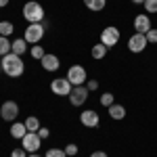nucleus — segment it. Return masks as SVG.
<instances>
[{"instance_id":"nucleus-1","label":"nucleus","mask_w":157,"mask_h":157,"mask_svg":"<svg viewBox=\"0 0 157 157\" xmlns=\"http://www.w3.org/2000/svg\"><path fill=\"white\" fill-rule=\"evenodd\" d=\"M0 63H2V71L6 73L9 78H19V75H23V71H25L23 59H21L19 55H15V52L4 55Z\"/></svg>"},{"instance_id":"nucleus-2","label":"nucleus","mask_w":157,"mask_h":157,"mask_svg":"<svg viewBox=\"0 0 157 157\" xmlns=\"http://www.w3.org/2000/svg\"><path fill=\"white\" fill-rule=\"evenodd\" d=\"M23 17H25V21H29V23H42V19H44V9H42V4L36 2V0L25 2L23 4Z\"/></svg>"},{"instance_id":"nucleus-3","label":"nucleus","mask_w":157,"mask_h":157,"mask_svg":"<svg viewBox=\"0 0 157 157\" xmlns=\"http://www.w3.org/2000/svg\"><path fill=\"white\" fill-rule=\"evenodd\" d=\"M23 38L27 44H40V40L44 38V23H29L25 27Z\"/></svg>"},{"instance_id":"nucleus-4","label":"nucleus","mask_w":157,"mask_h":157,"mask_svg":"<svg viewBox=\"0 0 157 157\" xmlns=\"http://www.w3.org/2000/svg\"><path fill=\"white\" fill-rule=\"evenodd\" d=\"M117 42H120V29H117V27L109 25V27H105V29L101 32V44H105L107 48H113Z\"/></svg>"},{"instance_id":"nucleus-5","label":"nucleus","mask_w":157,"mask_h":157,"mask_svg":"<svg viewBox=\"0 0 157 157\" xmlns=\"http://www.w3.org/2000/svg\"><path fill=\"white\" fill-rule=\"evenodd\" d=\"M88 94H90V90L86 86H73L71 92H69V103L73 107H82L86 103V98H88Z\"/></svg>"},{"instance_id":"nucleus-6","label":"nucleus","mask_w":157,"mask_h":157,"mask_svg":"<svg viewBox=\"0 0 157 157\" xmlns=\"http://www.w3.org/2000/svg\"><path fill=\"white\" fill-rule=\"evenodd\" d=\"M65 78L71 82V86H82L86 82V69L82 65H71V67L67 69V75H65Z\"/></svg>"},{"instance_id":"nucleus-7","label":"nucleus","mask_w":157,"mask_h":157,"mask_svg":"<svg viewBox=\"0 0 157 157\" xmlns=\"http://www.w3.org/2000/svg\"><path fill=\"white\" fill-rule=\"evenodd\" d=\"M21 143H23V149L27 153H38V149L42 147V138H40L38 132H27L21 138Z\"/></svg>"},{"instance_id":"nucleus-8","label":"nucleus","mask_w":157,"mask_h":157,"mask_svg":"<svg viewBox=\"0 0 157 157\" xmlns=\"http://www.w3.org/2000/svg\"><path fill=\"white\" fill-rule=\"evenodd\" d=\"M17 115H19V105L15 101H4L0 107V117L4 121H15Z\"/></svg>"},{"instance_id":"nucleus-9","label":"nucleus","mask_w":157,"mask_h":157,"mask_svg":"<svg viewBox=\"0 0 157 157\" xmlns=\"http://www.w3.org/2000/svg\"><path fill=\"white\" fill-rule=\"evenodd\" d=\"M50 90H52L57 97H69V92H71V82H69L67 78H57V80L50 82Z\"/></svg>"},{"instance_id":"nucleus-10","label":"nucleus","mask_w":157,"mask_h":157,"mask_svg":"<svg viewBox=\"0 0 157 157\" xmlns=\"http://www.w3.org/2000/svg\"><path fill=\"white\" fill-rule=\"evenodd\" d=\"M80 121H82V126L86 128H97L98 124H101V117H98V113L94 109H86L80 113Z\"/></svg>"},{"instance_id":"nucleus-11","label":"nucleus","mask_w":157,"mask_h":157,"mask_svg":"<svg viewBox=\"0 0 157 157\" xmlns=\"http://www.w3.org/2000/svg\"><path fill=\"white\" fill-rule=\"evenodd\" d=\"M147 36L145 34H134V36H130V40H128V48L132 50V52H143V50L147 48Z\"/></svg>"},{"instance_id":"nucleus-12","label":"nucleus","mask_w":157,"mask_h":157,"mask_svg":"<svg viewBox=\"0 0 157 157\" xmlns=\"http://www.w3.org/2000/svg\"><path fill=\"white\" fill-rule=\"evenodd\" d=\"M40 65L44 67V71H57L59 69V65H61V61H59V57L57 55H44L42 57V61H40Z\"/></svg>"},{"instance_id":"nucleus-13","label":"nucleus","mask_w":157,"mask_h":157,"mask_svg":"<svg viewBox=\"0 0 157 157\" xmlns=\"http://www.w3.org/2000/svg\"><path fill=\"white\" fill-rule=\"evenodd\" d=\"M134 29H136L138 34H147V32L151 29V19H149V15H136V17H134Z\"/></svg>"},{"instance_id":"nucleus-14","label":"nucleus","mask_w":157,"mask_h":157,"mask_svg":"<svg viewBox=\"0 0 157 157\" xmlns=\"http://www.w3.org/2000/svg\"><path fill=\"white\" fill-rule=\"evenodd\" d=\"M25 134H27V128H25L23 121H15V124L11 126V136L13 138H19V140H21Z\"/></svg>"},{"instance_id":"nucleus-15","label":"nucleus","mask_w":157,"mask_h":157,"mask_svg":"<svg viewBox=\"0 0 157 157\" xmlns=\"http://www.w3.org/2000/svg\"><path fill=\"white\" fill-rule=\"evenodd\" d=\"M109 115H111L113 120H124V117H126V107H124V105H117V103H113V105L109 107Z\"/></svg>"},{"instance_id":"nucleus-16","label":"nucleus","mask_w":157,"mask_h":157,"mask_svg":"<svg viewBox=\"0 0 157 157\" xmlns=\"http://www.w3.org/2000/svg\"><path fill=\"white\" fill-rule=\"evenodd\" d=\"M25 50H27V42H25V38H17L15 42H13V48L11 52H15V55H25Z\"/></svg>"},{"instance_id":"nucleus-17","label":"nucleus","mask_w":157,"mask_h":157,"mask_svg":"<svg viewBox=\"0 0 157 157\" xmlns=\"http://www.w3.org/2000/svg\"><path fill=\"white\" fill-rule=\"evenodd\" d=\"M105 4H107V0H84V6H86V9H90V11H94V13L103 11Z\"/></svg>"},{"instance_id":"nucleus-18","label":"nucleus","mask_w":157,"mask_h":157,"mask_svg":"<svg viewBox=\"0 0 157 157\" xmlns=\"http://www.w3.org/2000/svg\"><path fill=\"white\" fill-rule=\"evenodd\" d=\"M107 46H105V44H101V42H98V44H94V46H92V50H90V55H92V59H103V57H105V55H107Z\"/></svg>"},{"instance_id":"nucleus-19","label":"nucleus","mask_w":157,"mask_h":157,"mask_svg":"<svg viewBox=\"0 0 157 157\" xmlns=\"http://www.w3.org/2000/svg\"><path fill=\"white\" fill-rule=\"evenodd\" d=\"M11 48H13V42L6 36H0V57L9 55V52H11Z\"/></svg>"},{"instance_id":"nucleus-20","label":"nucleus","mask_w":157,"mask_h":157,"mask_svg":"<svg viewBox=\"0 0 157 157\" xmlns=\"http://www.w3.org/2000/svg\"><path fill=\"white\" fill-rule=\"evenodd\" d=\"M23 124H25V128H27V132H38V130H40V121H38V117H34V115H29Z\"/></svg>"},{"instance_id":"nucleus-21","label":"nucleus","mask_w":157,"mask_h":157,"mask_svg":"<svg viewBox=\"0 0 157 157\" xmlns=\"http://www.w3.org/2000/svg\"><path fill=\"white\" fill-rule=\"evenodd\" d=\"M13 32H15V25L11 21H0V36H11Z\"/></svg>"},{"instance_id":"nucleus-22","label":"nucleus","mask_w":157,"mask_h":157,"mask_svg":"<svg viewBox=\"0 0 157 157\" xmlns=\"http://www.w3.org/2000/svg\"><path fill=\"white\" fill-rule=\"evenodd\" d=\"M113 103H115V97H113L111 92H103V94H101V105H103V107L109 109Z\"/></svg>"},{"instance_id":"nucleus-23","label":"nucleus","mask_w":157,"mask_h":157,"mask_svg":"<svg viewBox=\"0 0 157 157\" xmlns=\"http://www.w3.org/2000/svg\"><path fill=\"white\" fill-rule=\"evenodd\" d=\"M44 157H67V153H65V149H48Z\"/></svg>"},{"instance_id":"nucleus-24","label":"nucleus","mask_w":157,"mask_h":157,"mask_svg":"<svg viewBox=\"0 0 157 157\" xmlns=\"http://www.w3.org/2000/svg\"><path fill=\"white\" fill-rule=\"evenodd\" d=\"M145 11L147 13H157V0H145Z\"/></svg>"},{"instance_id":"nucleus-25","label":"nucleus","mask_w":157,"mask_h":157,"mask_svg":"<svg viewBox=\"0 0 157 157\" xmlns=\"http://www.w3.org/2000/svg\"><path fill=\"white\" fill-rule=\"evenodd\" d=\"M44 55H46V52H44V48H42V46H32V57H34V59H40V61H42V57H44Z\"/></svg>"},{"instance_id":"nucleus-26","label":"nucleus","mask_w":157,"mask_h":157,"mask_svg":"<svg viewBox=\"0 0 157 157\" xmlns=\"http://www.w3.org/2000/svg\"><path fill=\"white\" fill-rule=\"evenodd\" d=\"M145 36H147V42L149 44H157V29H149Z\"/></svg>"},{"instance_id":"nucleus-27","label":"nucleus","mask_w":157,"mask_h":157,"mask_svg":"<svg viewBox=\"0 0 157 157\" xmlns=\"http://www.w3.org/2000/svg\"><path fill=\"white\" fill-rule=\"evenodd\" d=\"M11 157H27V151H25L23 147H17V149H13Z\"/></svg>"},{"instance_id":"nucleus-28","label":"nucleus","mask_w":157,"mask_h":157,"mask_svg":"<svg viewBox=\"0 0 157 157\" xmlns=\"http://www.w3.org/2000/svg\"><path fill=\"white\" fill-rule=\"evenodd\" d=\"M65 153H67V157H73V155H78V145H67L65 147Z\"/></svg>"},{"instance_id":"nucleus-29","label":"nucleus","mask_w":157,"mask_h":157,"mask_svg":"<svg viewBox=\"0 0 157 157\" xmlns=\"http://www.w3.org/2000/svg\"><path fill=\"white\" fill-rule=\"evenodd\" d=\"M86 88H88V90L92 92V90H97V88H98V82H97V80H88V84H86Z\"/></svg>"},{"instance_id":"nucleus-30","label":"nucleus","mask_w":157,"mask_h":157,"mask_svg":"<svg viewBox=\"0 0 157 157\" xmlns=\"http://www.w3.org/2000/svg\"><path fill=\"white\" fill-rule=\"evenodd\" d=\"M38 134H40V138H42V140H44V138H48V136H50L48 128H40V130H38Z\"/></svg>"},{"instance_id":"nucleus-31","label":"nucleus","mask_w":157,"mask_h":157,"mask_svg":"<svg viewBox=\"0 0 157 157\" xmlns=\"http://www.w3.org/2000/svg\"><path fill=\"white\" fill-rule=\"evenodd\" d=\"M90 157H109V155L105 153V151H92V153H90Z\"/></svg>"},{"instance_id":"nucleus-32","label":"nucleus","mask_w":157,"mask_h":157,"mask_svg":"<svg viewBox=\"0 0 157 157\" xmlns=\"http://www.w3.org/2000/svg\"><path fill=\"white\" fill-rule=\"evenodd\" d=\"M6 4H9V0H0V9H2V6H6Z\"/></svg>"},{"instance_id":"nucleus-33","label":"nucleus","mask_w":157,"mask_h":157,"mask_svg":"<svg viewBox=\"0 0 157 157\" xmlns=\"http://www.w3.org/2000/svg\"><path fill=\"white\" fill-rule=\"evenodd\" d=\"M134 4H145V0H132Z\"/></svg>"},{"instance_id":"nucleus-34","label":"nucleus","mask_w":157,"mask_h":157,"mask_svg":"<svg viewBox=\"0 0 157 157\" xmlns=\"http://www.w3.org/2000/svg\"><path fill=\"white\" fill-rule=\"evenodd\" d=\"M27 157H42V155H38V153H29Z\"/></svg>"},{"instance_id":"nucleus-35","label":"nucleus","mask_w":157,"mask_h":157,"mask_svg":"<svg viewBox=\"0 0 157 157\" xmlns=\"http://www.w3.org/2000/svg\"><path fill=\"white\" fill-rule=\"evenodd\" d=\"M0 71H2V63H0Z\"/></svg>"}]
</instances>
